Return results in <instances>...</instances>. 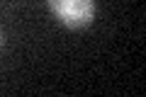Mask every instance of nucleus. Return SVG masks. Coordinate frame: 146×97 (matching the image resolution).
Masks as SVG:
<instances>
[{"label":"nucleus","instance_id":"nucleus-1","mask_svg":"<svg viewBox=\"0 0 146 97\" xmlns=\"http://www.w3.org/2000/svg\"><path fill=\"white\" fill-rule=\"evenodd\" d=\"M46 3L54 17L71 29H83L95 17V0H46Z\"/></svg>","mask_w":146,"mask_h":97},{"label":"nucleus","instance_id":"nucleus-2","mask_svg":"<svg viewBox=\"0 0 146 97\" xmlns=\"http://www.w3.org/2000/svg\"><path fill=\"white\" fill-rule=\"evenodd\" d=\"M0 44H3V34H0Z\"/></svg>","mask_w":146,"mask_h":97}]
</instances>
